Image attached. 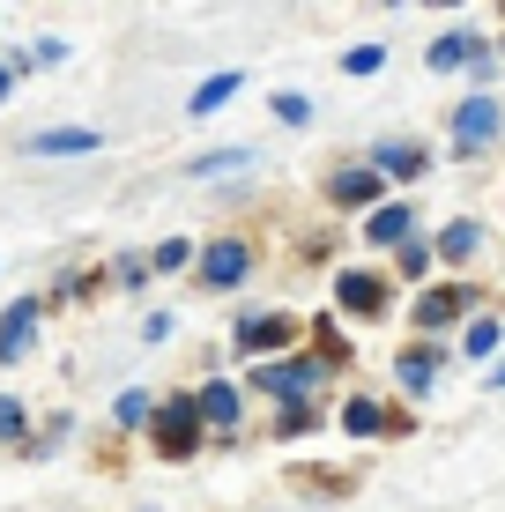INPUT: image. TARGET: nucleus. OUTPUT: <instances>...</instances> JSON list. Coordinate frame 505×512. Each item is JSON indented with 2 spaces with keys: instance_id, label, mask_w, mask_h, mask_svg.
Masks as SVG:
<instances>
[{
  "instance_id": "obj_1",
  "label": "nucleus",
  "mask_w": 505,
  "mask_h": 512,
  "mask_svg": "<svg viewBox=\"0 0 505 512\" xmlns=\"http://www.w3.org/2000/svg\"><path fill=\"white\" fill-rule=\"evenodd\" d=\"M149 438H156V453L164 461H186L194 453V438H201V416H194V394H179V401H164V409L149 416Z\"/></svg>"
},
{
  "instance_id": "obj_2",
  "label": "nucleus",
  "mask_w": 505,
  "mask_h": 512,
  "mask_svg": "<svg viewBox=\"0 0 505 512\" xmlns=\"http://www.w3.org/2000/svg\"><path fill=\"white\" fill-rule=\"evenodd\" d=\"M194 268H201L208 290H238V282L253 275V253H246V238H216V245L194 253Z\"/></svg>"
},
{
  "instance_id": "obj_3",
  "label": "nucleus",
  "mask_w": 505,
  "mask_h": 512,
  "mask_svg": "<svg viewBox=\"0 0 505 512\" xmlns=\"http://www.w3.org/2000/svg\"><path fill=\"white\" fill-rule=\"evenodd\" d=\"M498 127H505L498 97H491V90H476V97H468L461 112H454V149H461V156H476L483 141H498Z\"/></svg>"
},
{
  "instance_id": "obj_4",
  "label": "nucleus",
  "mask_w": 505,
  "mask_h": 512,
  "mask_svg": "<svg viewBox=\"0 0 505 512\" xmlns=\"http://www.w3.org/2000/svg\"><path fill=\"white\" fill-rule=\"evenodd\" d=\"M468 305H476V282H446V290H424V297H416V334L454 327Z\"/></svg>"
},
{
  "instance_id": "obj_5",
  "label": "nucleus",
  "mask_w": 505,
  "mask_h": 512,
  "mask_svg": "<svg viewBox=\"0 0 505 512\" xmlns=\"http://www.w3.org/2000/svg\"><path fill=\"white\" fill-rule=\"evenodd\" d=\"M320 379H327L320 357H290V364H260V372H253L260 394H312Z\"/></svg>"
},
{
  "instance_id": "obj_6",
  "label": "nucleus",
  "mask_w": 505,
  "mask_h": 512,
  "mask_svg": "<svg viewBox=\"0 0 505 512\" xmlns=\"http://www.w3.org/2000/svg\"><path fill=\"white\" fill-rule=\"evenodd\" d=\"M424 67H439V75H446V67H476V75H483V67H491V52H483L476 30H446V38L424 52Z\"/></svg>"
},
{
  "instance_id": "obj_7",
  "label": "nucleus",
  "mask_w": 505,
  "mask_h": 512,
  "mask_svg": "<svg viewBox=\"0 0 505 512\" xmlns=\"http://www.w3.org/2000/svg\"><path fill=\"white\" fill-rule=\"evenodd\" d=\"M335 305H342V312H364V320H372V312H387V282L364 275V268H350V275H335Z\"/></svg>"
},
{
  "instance_id": "obj_8",
  "label": "nucleus",
  "mask_w": 505,
  "mask_h": 512,
  "mask_svg": "<svg viewBox=\"0 0 505 512\" xmlns=\"http://www.w3.org/2000/svg\"><path fill=\"white\" fill-rule=\"evenodd\" d=\"M290 334H298V327H290L283 312H260V320H246V327L231 334V342H238V357H268V349H283Z\"/></svg>"
},
{
  "instance_id": "obj_9",
  "label": "nucleus",
  "mask_w": 505,
  "mask_h": 512,
  "mask_svg": "<svg viewBox=\"0 0 505 512\" xmlns=\"http://www.w3.org/2000/svg\"><path fill=\"white\" fill-rule=\"evenodd\" d=\"M38 312H45L38 297H15V305L0 312V357H8V364H15V357L30 349V327H38Z\"/></svg>"
},
{
  "instance_id": "obj_10",
  "label": "nucleus",
  "mask_w": 505,
  "mask_h": 512,
  "mask_svg": "<svg viewBox=\"0 0 505 512\" xmlns=\"http://www.w3.org/2000/svg\"><path fill=\"white\" fill-rule=\"evenodd\" d=\"M238 409H246V394H238V386H223V379H208L201 394H194V416H201V423H216V431H231Z\"/></svg>"
},
{
  "instance_id": "obj_11",
  "label": "nucleus",
  "mask_w": 505,
  "mask_h": 512,
  "mask_svg": "<svg viewBox=\"0 0 505 512\" xmlns=\"http://www.w3.org/2000/svg\"><path fill=\"white\" fill-rule=\"evenodd\" d=\"M97 127H45V134H30V156H90L97 149Z\"/></svg>"
},
{
  "instance_id": "obj_12",
  "label": "nucleus",
  "mask_w": 505,
  "mask_h": 512,
  "mask_svg": "<svg viewBox=\"0 0 505 512\" xmlns=\"http://www.w3.org/2000/svg\"><path fill=\"white\" fill-rule=\"evenodd\" d=\"M327 201H342V208H372V201H379V171H372V164L335 171V179H327Z\"/></svg>"
},
{
  "instance_id": "obj_13",
  "label": "nucleus",
  "mask_w": 505,
  "mask_h": 512,
  "mask_svg": "<svg viewBox=\"0 0 505 512\" xmlns=\"http://www.w3.org/2000/svg\"><path fill=\"white\" fill-rule=\"evenodd\" d=\"M364 238H372V245H402V238H416V208H402V201L372 208V216H364Z\"/></svg>"
},
{
  "instance_id": "obj_14",
  "label": "nucleus",
  "mask_w": 505,
  "mask_h": 512,
  "mask_svg": "<svg viewBox=\"0 0 505 512\" xmlns=\"http://www.w3.org/2000/svg\"><path fill=\"white\" fill-rule=\"evenodd\" d=\"M394 379H402L409 394H424V386L439 379V357H431V349H402V357H394Z\"/></svg>"
},
{
  "instance_id": "obj_15",
  "label": "nucleus",
  "mask_w": 505,
  "mask_h": 512,
  "mask_svg": "<svg viewBox=\"0 0 505 512\" xmlns=\"http://www.w3.org/2000/svg\"><path fill=\"white\" fill-rule=\"evenodd\" d=\"M372 171H379V179H416V171H424V149H409V141H387Z\"/></svg>"
},
{
  "instance_id": "obj_16",
  "label": "nucleus",
  "mask_w": 505,
  "mask_h": 512,
  "mask_svg": "<svg viewBox=\"0 0 505 512\" xmlns=\"http://www.w3.org/2000/svg\"><path fill=\"white\" fill-rule=\"evenodd\" d=\"M238 82H246V75H208L201 90H194V104H186V112H201V119H208V112H223V104L238 97Z\"/></svg>"
},
{
  "instance_id": "obj_17",
  "label": "nucleus",
  "mask_w": 505,
  "mask_h": 512,
  "mask_svg": "<svg viewBox=\"0 0 505 512\" xmlns=\"http://www.w3.org/2000/svg\"><path fill=\"white\" fill-rule=\"evenodd\" d=\"M476 223H446V231H439V245H431V260H468V253H476Z\"/></svg>"
},
{
  "instance_id": "obj_18",
  "label": "nucleus",
  "mask_w": 505,
  "mask_h": 512,
  "mask_svg": "<svg viewBox=\"0 0 505 512\" xmlns=\"http://www.w3.org/2000/svg\"><path fill=\"white\" fill-rule=\"evenodd\" d=\"M342 431H357V438L387 431V409H379V401H350V409H342Z\"/></svg>"
},
{
  "instance_id": "obj_19",
  "label": "nucleus",
  "mask_w": 505,
  "mask_h": 512,
  "mask_svg": "<svg viewBox=\"0 0 505 512\" xmlns=\"http://www.w3.org/2000/svg\"><path fill=\"white\" fill-rule=\"evenodd\" d=\"M112 416L127 423V431H149V416H156V409H149V394H142V386H127V394L112 401Z\"/></svg>"
},
{
  "instance_id": "obj_20",
  "label": "nucleus",
  "mask_w": 505,
  "mask_h": 512,
  "mask_svg": "<svg viewBox=\"0 0 505 512\" xmlns=\"http://www.w3.org/2000/svg\"><path fill=\"white\" fill-rule=\"evenodd\" d=\"M387 67V45H350L342 52V75H379Z\"/></svg>"
},
{
  "instance_id": "obj_21",
  "label": "nucleus",
  "mask_w": 505,
  "mask_h": 512,
  "mask_svg": "<svg viewBox=\"0 0 505 512\" xmlns=\"http://www.w3.org/2000/svg\"><path fill=\"white\" fill-rule=\"evenodd\" d=\"M246 164H253L246 149H223V156H201V164H194V179H223V171H246Z\"/></svg>"
},
{
  "instance_id": "obj_22",
  "label": "nucleus",
  "mask_w": 505,
  "mask_h": 512,
  "mask_svg": "<svg viewBox=\"0 0 505 512\" xmlns=\"http://www.w3.org/2000/svg\"><path fill=\"white\" fill-rule=\"evenodd\" d=\"M461 349H468V357H491V349H498V320H468Z\"/></svg>"
},
{
  "instance_id": "obj_23",
  "label": "nucleus",
  "mask_w": 505,
  "mask_h": 512,
  "mask_svg": "<svg viewBox=\"0 0 505 512\" xmlns=\"http://www.w3.org/2000/svg\"><path fill=\"white\" fill-rule=\"evenodd\" d=\"M394 260H402V275H431V245L424 238H402V245H394Z\"/></svg>"
},
{
  "instance_id": "obj_24",
  "label": "nucleus",
  "mask_w": 505,
  "mask_h": 512,
  "mask_svg": "<svg viewBox=\"0 0 505 512\" xmlns=\"http://www.w3.org/2000/svg\"><path fill=\"white\" fill-rule=\"evenodd\" d=\"M186 260H194V245H186V238H164V245L149 253V268H186Z\"/></svg>"
},
{
  "instance_id": "obj_25",
  "label": "nucleus",
  "mask_w": 505,
  "mask_h": 512,
  "mask_svg": "<svg viewBox=\"0 0 505 512\" xmlns=\"http://www.w3.org/2000/svg\"><path fill=\"white\" fill-rule=\"evenodd\" d=\"M275 119H283V127H305V119H312V97H275Z\"/></svg>"
},
{
  "instance_id": "obj_26",
  "label": "nucleus",
  "mask_w": 505,
  "mask_h": 512,
  "mask_svg": "<svg viewBox=\"0 0 505 512\" xmlns=\"http://www.w3.org/2000/svg\"><path fill=\"white\" fill-rule=\"evenodd\" d=\"M119 282H127V290H142V282H149V260L127 253V260H119Z\"/></svg>"
},
{
  "instance_id": "obj_27",
  "label": "nucleus",
  "mask_w": 505,
  "mask_h": 512,
  "mask_svg": "<svg viewBox=\"0 0 505 512\" xmlns=\"http://www.w3.org/2000/svg\"><path fill=\"white\" fill-rule=\"evenodd\" d=\"M0 431H23V409H15L8 394H0Z\"/></svg>"
},
{
  "instance_id": "obj_28",
  "label": "nucleus",
  "mask_w": 505,
  "mask_h": 512,
  "mask_svg": "<svg viewBox=\"0 0 505 512\" xmlns=\"http://www.w3.org/2000/svg\"><path fill=\"white\" fill-rule=\"evenodd\" d=\"M15 97V67H0V104H8Z\"/></svg>"
},
{
  "instance_id": "obj_29",
  "label": "nucleus",
  "mask_w": 505,
  "mask_h": 512,
  "mask_svg": "<svg viewBox=\"0 0 505 512\" xmlns=\"http://www.w3.org/2000/svg\"><path fill=\"white\" fill-rule=\"evenodd\" d=\"M491 386H505V364H498V372H491Z\"/></svg>"
}]
</instances>
